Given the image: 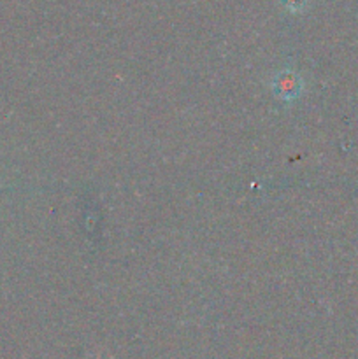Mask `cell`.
Instances as JSON below:
<instances>
[{
    "mask_svg": "<svg viewBox=\"0 0 358 359\" xmlns=\"http://www.w3.org/2000/svg\"><path fill=\"white\" fill-rule=\"evenodd\" d=\"M283 2H284V6L288 7V9L297 11V9H302V7L305 6V2H307V0H283Z\"/></svg>",
    "mask_w": 358,
    "mask_h": 359,
    "instance_id": "cell-1",
    "label": "cell"
}]
</instances>
